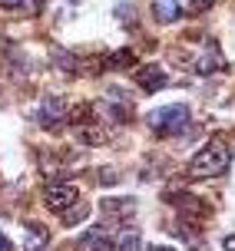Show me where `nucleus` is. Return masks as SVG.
<instances>
[{
  "label": "nucleus",
  "instance_id": "f257e3e1",
  "mask_svg": "<svg viewBox=\"0 0 235 251\" xmlns=\"http://www.w3.org/2000/svg\"><path fill=\"white\" fill-rule=\"evenodd\" d=\"M179 63L189 66L192 73H215V70H222V50H219V43L215 40H192V43H182L179 50H176Z\"/></svg>",
  "mask_w": 235,
  "mask_h": 251
},
{
  "label": "nucleus",
  "instance_id": "f03ea898",
  "mask_svg": "<svg viewBox=\"0 0 235 251\" xmlns=\"http://www.w3.org/2000/svg\"><path fill=\"white\" fill-rule=\"evenodd\" d=\"M229 162H232L229 146H225L222 139H212L202 152H196V159L189 165V176L192 178H219L229 169Z\"/></svg>",
  "mask_w": 235,
  "mask_h": 251
},
{
  "label": "nucleus",
  "instance_id": "7ed1b4c3",
  "mask_svg": "<svg viewBox=\"0 0 235 251\" xmlns=\"http://www.w3.org/2000/svg\"><path fill=\"white\" fill-rule=\"evenodd\" d=\"M149 129L156 132V136H176V132H182L189 126V109L186 106H159V109H152L149 113Z\"/></svg>",
  "mask_w": 235,
  "mask_h": 251
},
{
  "label": "nucleus",
  "instance_id": "20e7f679",
  "mask_svg": "<svg viewBox=\"0 0 235 251\" xmlns=\"http://www.w3.org/2000/svg\"><path fill=\"white\" fill-rule=\"evenodd\" d=\"M43 201H47L50 212L66 215L73 205H80V188L70 185V182H53V185L43 188Z\"/></svg>",
  "mask_w": 235,
  "mask_h": 251
},
{
  "label": "nucleus",
  "instance_id": "39448f33",
  "mask_svg": "<svg viewBox=\"0 0 235 251\" xmlns=\"http://www.w3.org/2000/svg\"><path fill=\"white\" fill-rule=\"evenodd\" d=\"M66 116H70L66 100H63V96H47V100L40 102V116H37V119L47 126V129H53V126H60Z\"/></svg>",
  "mask_w": 235,
  "mask_h": 251
},
{
  "label": "nucleus",
  "instance_id": "423d86ee",
  "mask_svg": "<svg viewBox=\"0 0 235 251\" xmlns=\"http://www.w3.org/2000/svg\"><path fill=\"white\" fill-rule=\"evenodd\" d=\"M136 83L146 89V93H156V89H162L166 83H169V76L162 73V66L149 63V66H139L136 70Z\"/></svg>",
  "mask_w": 235,
  "mask_h": 251
},
{
  "label": "nucleus",
  "instance_id": "0eeeda50",
  "mask_svg": "<svg viewBox=\"0 0 235 251\" xmlns=\"http://www.w3.org/2000/svg\"><path fill=\"white\" fill-rule=\"evenodd\" d=\"M80 245V251H110L113 248V241L110 235H106V228H89L83 238L76 241Z\"/></svg>",
  "mask_w": 235,
  "mask_h": 251
},
{
  "label": "nucleus",
  "instance_id": "6e6552de",
  "mask_svg": "<svg viewBox=\"0 0 235 251\" xmlns=\"http://www.w3.org/2000/svg\"><path fill=\"white\" fill-rule=\"evenodd\" d=\"M152 17L159 24H176L182 17V7H179V0H152Z\"/></svg>",
  "mask_w": 235,
  "mask_h": 251
},
{
  "label": "nucleus",
  "instance_id": "1a4fd4ad",
  "mask_svg": "<svg viewBox=\"0 0 235 251\" xmlns=\"http://www.w3.org/2000/svg\"><path fill=\"white\" fill-rule=\"evenodd\" d=\"M110 251H146V245H143V238H139L136 231H123L119 238L113 241Z\"/></svg>",
  "mask_w": 235,
  "mask_h": 251
},
{
  "label": "nucleus",
  "instance_id": "9d476101",
  "mask_svg": "<svg viewBox=\"0 0 235 251\" xmlns=\"http://www.w3.org/2000/svg\"><path fill=\"white\" fill-rule=\"evenodd\" d=\"M43 248H47V231L30 228V231H27V251H43Z\"/></svg>",
  "mask_w": 235,
  "mask_h": 251
},
{
  "label": "nucleus",
  "instance_id": "9b49d317",
  "mask_svg": "<svg viewBox=\"0 0 235 251\" xmlns=\"http://www.w3.org/2000/svg\"><path fill=\"white\" fill-rule=\"evenodd\" d=\"M53 56H57V66L60 70H76V56L66 50H53Z\"/></svg>",
  "mask_w": 235,
  "mask_h": 251
},
{
  "label": "nucleus",
  "instance_id": "f8f14e48",
  "mask_svg": "<svg viewBox=\"0 0 235 251\" xmlns=\"http://www.w3.org/2000/svg\"><path fill=\"white\" fill-rule=\"evenodd\" d=\"M110 66H113V70H119V66H133V50H119V53H113Z\"/></svg>",
  "mask_w": 235,
  "mask_h": 251
},
{
  "label": "nucleus",
  "instance_id": "ddd939ff",
  "mask_svg": "<svg viewBox=\"0 0 235 251\" xmlns=\"http://www.w3.org/2000/svg\"><path fill=\"white\" fill-rule=\"evenodd\" d=\"M0 7H7V10H33L37 0H0Z\"/></svg>",
  "mask_w": 235,
  "mask_h": 251
},
{
  "label": "nucleus",
  "instance_id": "4468645a",
  "mask_svg": "<svg viewBox=\"0 0 235 251\" xmlns=\"http://www.w3.org/2000/svg\"><path fill=\"white\" fill-rule=\"evenodd\" d=\"M189 3H192V10H209V7H215V0H189Z\"/></svg>",
  "mask_w": 235,
  "mask_h": 251
},
{
  "label": "nucleus",
  "instance_id": "2eb2a0df",
  "mask_svg": "<svg viewBox=\"0 0 235 251\" xmlns=\"http://www.w3.org/2000/svg\"><path fill=\"white\" fill-rule=\"evenodd\" d=\"M0 251H13L10 238H7V235H3V231H0Z\"/></svg>",
  "mask_w": 235,
  "mask_h": 251
},
{
  "label": "nucleus",
  "instance_id": "dca6fc26",
  "mask_svg": "<svg viewBox=\"0 0 235 251\" xmlns=\"http://www.w3.org/2000/svg\"><path fill=\"white\" fill-rule=\"evenodd\" d=\"M152 251H173V248H166V245H156V248H152Z\"/></svg>",
  "mask_w": 235,
  "mask_h": 251
},
{
  "label": "nucleus",
  "instance_id": "f3484780",
  "mask_svg": "<svg viewBox=\"0 0 235 251\" xmlns=\"http://www.w3.org/2000/svg\"><path fill=\"white\" fill-rule=\"evenodd\" d=\"M232 178H235V165H232Z\"/></svg>",
  "mask_w": 235,
  "mask_h": 251
}]
</instances>
